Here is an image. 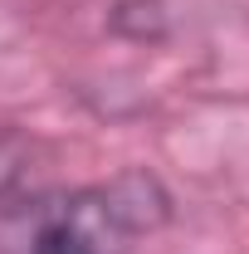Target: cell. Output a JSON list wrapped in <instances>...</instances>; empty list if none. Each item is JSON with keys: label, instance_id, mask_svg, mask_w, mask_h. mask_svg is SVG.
<instances>
[{"label": "cell", "instance_id": "obj_1", "mask_svg": "<svg viewBox=\"0 0 249 254\" xmlns=\"http://www.w3.org/2000/svg\"><path fill=\"white\" fill-rule=\"evenodd\" d=\"M171 195L152 171H118L113 181L34 205L20 254H132L142 235L161 230Z\"/></svg>", "mask_w": 249, "mask_h": 254}, {"label": "cell", "instance_id": "obj_2", "mask_svg": "<svg viewBox=\"0 0 249 254\" xmlns=\"http://www.w3.org/2000/svg\"><path fill=\"white\" fill-rule=\"evenodd\" d=\"M34 176V142L20 132H0V200L30 190Z\"/></svg>", "mask_w": 249, "mask_h": 254}]
</instances>
